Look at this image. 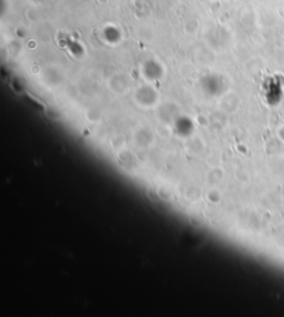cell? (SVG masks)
<instances>
[{
    "mask_svg": "<svg viewBox=\"0 0 284 317\" xmlns=\"http://www.w3.org/2000/svg\"><path fill=\"white\" fill-rule=\"evenodd\" d=\"M191 121L189 119L182 118L180 119L179 121H176V129H178L180 132H188L189 130L191 129Z\"/></svg>",
    "mask_w": 284,
    "mask_h": 317,
    "instance_id": "3",
    "label": "cell"
},
{
    "mask_svg": "<svg viewBox=\"0 0 284 317\" xmlns=\"http://www.w3.org/2000/svg\"><path fill=\"white\" fill-rule=\"evenodd\" d=\"M143 71L147 77H149V79H158L159 77H161L162 67L157 61L149 60L143 64Z\"/></svg>",
    "mask_w": 284,
    "mask_h": 317,
    "instance_id": "1",
    "label": "cell"
},
{
    "mask_svg": "<svg viewBox=\"0 0 284 317\" xmlns=\"http://www.w3.org/2000/svg\"><path fill=\"white\" fill-rule=\"evenodd\" d=\"M104 37L109 43H118L121 39V32L117 27L108 26L105 28Z\"/></svg>",
    "mask_w": 284,
    "mask_h": 317,
    "instance_id": "2",
    "label": "cell"
}]
</instances>
